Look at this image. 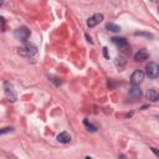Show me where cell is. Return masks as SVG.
I'll return each mask as SVG.
<instances>
[{
    "instance_id": "cell-15",
    "label": "cell",
    "mask_w": 159,
    "mask_h": 159,
    "mask_svg": "<svg viewBox=\"0 0 159 159\" xmlns=\"http://www.w3.org/2000/svg\"><path fill=\"white\" fill-rule=\"evenodd\" d=\"M134 35H135V36H145V37H148V39H152V37H153L152 34H147V32H134Z\"/></svg>"
},
{
    "instance_id": "cell-16",
    "label": "cell",
    "mask_w": 159,
    "mask_h": 159,
    "mask_svg": "<svg viewBox=\"0 0 159 159\" xmlns=\"http://www.w3.org/2000/svg\"><path fill=\"white\" fill-rule=\"evenodd\" d=\"M12 130V128H4V129H1V132H0V134H5V133H7V132H11Z\"/></svg>"
},
{
    "instance_id": "cell-3",
    "label": "cell",
    "mask_w": 159,
    "mask_h": 159,
    "mask_svg": "<svg viewBox=\"0 0 159 159\" xmlns=\"http://www.w3.org/2000/svg\"><path fill=\"white\" fill-rule=\"evenodd\" d=\"M145 73L149 78H155L159 75V66L155 62H149L145 67Z\"/></svg>"
},
{
    "instance_id": "cell-4",
    "label": "cell",
    "mask_w": 159,
    "mask_h": 159,
    "mask_svg": "<svg viewBox=\"0 0 159 159\" xmlns=\"http://www.w3.org/2000/svg\"><path fill=\"white\" fill-rule=\"evenodd\" d=\"M144 80V73L143 71L140 70H135L133 73H132V77H130V83L132 86H139Z\"/></svg>"
},
{
    "instance_id": "cell-8",
    "label": "cell",
    "mask_w": 159,
    "mask_h": 159,
    "mask_svg": "<svg viewBox=\"0 0 159 159\" xmlns=\"http://www.w3.org/2000/svg\"><path fill=\"white\" fill-rule=\"evenodd\" d=\"M128 96H129V98H132V99H139L140 97H142V89L139 88V86H132L130 88H129V92H128Z\"/></svg>"
},
{
    "instance_id": "cell-13",
    "label": "cell",
    "mask_w": 159,
    "mask_h": 159,
    "mask_svg": "<svg viewBox=\"0 0 159 159\" xmlns=\"http://www.w3.org/2000/svg\"><path fill=\"white\" fill-rule=\"evenodd\" d=\"M125 57L123 56V55H119V56H117V58H116V65H117V67H119V68H122L124 65H125Z\"/></svg>"
},
{
    "instance_id": "cell-19",
    "label": "cell",
    "mask_w": 159,
    "mask_h": 159,
    "mask_svg": "<svg viewBox=\"0 0 159 159\" xmlns=\"http://www.w3.org/2000/svg\"><path fill=\"white\" fill-rule=\"evenodd\" d=\"M86 37H87V41H88V42H91V43L93 42V41H92V39H91V37H89L88 35H86Z\"/></svg>"
},
{
    "instance_id": "cell-11",
    "label": "cell",
    "mask_w": 159,
    "mask_h": 159,
    "mask_svg": "<svg viewBox=\"0 0 159 159\" xmlns=\"http://www.w3.org/2000/svg\"><path fill=\"white\" fill-rule=\"evenodd\" d=\"M57 140H58L60 143H68V142L71 140V135H70L67 132H62V133H60V134L57 135Z\"/></svg>"
},
{
    "instance_id": "cell-7",
    "label": "cell",
    "mask_w": 159,
    "mask_h": 159,
    "mask_svg": "<svg viewBox=\"0 0 159 159\" xmlns=\"http://www.w3.org/2000/svg\"><path fill=\"white\" fill-rule=\"evenodd\" d=\"M102 20H103V15H102V14H94L93 16H91V17L87 20V26H88V27H94V26L98 25Z\"/></svg>"
},
{
    "instance_id": "cell-2",
    "label": "cell",
    "mask_w": 159,
    "mask_h": 159,
    "mask_svg": "<svg viewBox=\"0 0 159 159\" xmlns=\"http://www.w3.org/2000/svg\"><path fill=\"white\" fill-rule=\"evenodd\" d=\"M14 36H15L17 40H20V41L25 42V41L30 37V30H29L26 26H21V27H19V29H16V30H15Z\"/></svg>"
},
{
    "instance_id": "cell-17",
    "label": "cell",
    "mask_w": 159,
    "mask_h": 159,
    "mask_svg": "<svg viewBox=\"0 0 159 159\" xmlns=\"http://www.w3.org/2000/svg\"><path fill=\"white\" fill-rule=\"evenodd\" d=\"M150 150H152V152H153V153L159 158V149H157V148H150Z\"/></svg>"
},
{
    "instance_id": "cell-21",
    "label": "cell",
    "mask_w": 159,
    "mask_h": 159,
    "mask_svg": "<svg viewBox=\"0 0 159 159\" xmlns=\"http://www.w3.org/2000/svg\"><path fill=\"white\" fill-rule=\"evenodd\" d=\"M86 159H92V158L91 157H86Z\"/></svg>"
},
{
    "instance_id": "cell-14",
    "label": "cell",
    "mask_w": 159,
    "mask_h": 159,
    "mask_svg": "<svg viewBox=\"0 0 159 159\" xmlns=\"http://www.w3.org/2000/svg\"><path fill=\"white\" fill-rule=\"evenodd\" d=\"M83 124H84V127H86L89 132H96V130H97V127H96V125H93L92 123H89L87 119H84V120H83Z\"/></svg>"
},
{
    "instance_id": "cell-1",
    "label": "cell",
    "mask_w": 159,
    "mask_h": 159,
    "mask_svg": "<svg viewBox=\"0 0 159 159\" xmlns=\"http://www.w3.org/2000/svg\"><path fill=\"white\" fill-rule=\"evenodd\" d=\"M17 52H19V55H21L22 57L30 58V57H32V56L36 55L37 48H36V46H34V45H31V43H25L24 46H21V47L19 48Z\"/></svg>"
},
{
    "instance_id": "cell-10",
    "label": "cell",
    "mask_w": 159,
    "mask_h": 159,
    "mask_svg": "<svg viewBox=\"0 0 159 159\" xmlns=\"http://www.w3.org/2000/svg\"><path fill=\"white\" fill-rule=\"evenodd\" d=\"M148 52L145 51V50H139L137 53H135V56H134V60L137 61V62H139V61H144V60H147L148 58Z\"/></svg>"
},
{
    "instance_id": "cell-5",
    "label": "cell",
    "mask_w": 159,
    "mask_h": 159,
    "mask_svg": "<svg viewBox=\"0 0 159 159\" xmlns=\"http://www.w3.org/2000/svg\"><path fill=\"white\" fill-rule=\"evenodd\" d=\"M4 91H5V96L10 99V101H16V92L12 87V84H10V82H4Z\"/></svg>"
},
{
    "instance_id": "cell-12",
    "label": "cell",
    "mask_w": 159,
    "mask_h": 159,
    "mask_svg": "<svg viewBox=\"0 0 159 159\" xmlns=\"http://www.w3.org/2000/svg\"><path fill=\"white\" fill-rule=\"evenodd\" d=\"M106 29L108 31H112V32H119L120 31V27L118 25H116V24H112V22H108L106 25Z\"/></svg>"
},
{
    "instance_id": "cell-20",
    "label": "cell",
    "mask_w": 159,
    "mask_h": 159,
    "mask_svg": "<svg viewBox=\"0 0 159 159\" xmlns=\"http://www.w3.org/2000/svg\"><path fill=\"white\" fill-rule=\"evenodd\" d=\"M119 158H120V159H127V158H125L124 155H119Z\"/></svg>"
},
{
    "instance_id": "cell-6",
    "label": "cell",
    "mask_w": 159,
    "mask_h": 159,
    "mask_svg": "<svg viewBox=\"0 0 159 159\" xmlns=\"http://www.w3.org/2000/svg\"><path fill=\"white\" fill-rule=\"evenodd\" d=\"M112 41H113V43H116L117 46H119V48H122L124 52H130V48L128 47L127 40L124 37H113Z\"/></svg>"
},
{
    "instance_id": "cell-18",
    "label": "cell",
    "mask_w": 159,
    "mask_h": 159,
    "mask_svg": "<svg viewBox=\"0 0 159 159\" xmlns=\"http://www.w3.org/2000/svg\"><path fill=\"white\" fill-rule=\"evenodd\" d=\"M103 52H104V56H106V57L108 58V52H107V47H104V48H103Z\"/></svg>"
},
{
    "instance_id": "cell-9",
    "label": "cell",
    "mask_w": 159,
    "mask_h": 159,
    "mask_svg": "<svg viewBox=\"0 0 159 159\" xmlns=\"http://www.w3.org/2000/svg\"><path fill=\"white\" fill-rule=\"evenodd\" d=\"M145 97H147L149 101H152V102H157V101H159V93H158L154 88L148 89L147 93H145Z\"/></svg>"
}]
</instances>
